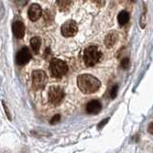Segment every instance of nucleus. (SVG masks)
I'll list each match as a JSON object with an SVG mask.
<instances>
[{
	"label": "nucleus",
	"instance_id": "obj_1",
	"mask_svg": "<svg viewBox=\"0 0 153 153\" xmlns=\"http://www.w3.org/2000/svg\"><path fill=\"white\" fill-rule=\"evenodd\" d=\"M78 86L84 94H93L100 89V81L92 75L84 74L78 76Z\"/></svg>",
	"mask_w": 153,
	"mask_h": 153
},
{
	"label": "nucleus",
	"instance_id": "obj_2",
	"mask_svg": "<svg viewBox=\"0 0 153 153\" xmlns=\"http://www.w3.org/2000/svg\"><path fill=\"white\" fill-rule=\"evenodd\" d=\"M102 52L97 46H88L83 52V61L87 67H92L96 65L102 59Z\"/></svg>",
	"mask_w": 153,
	"mask_h": 153
},
{
	"label": "nucleus",
	"instance_id": "obj_3",
	"mask_svg": "<svg viewBox=\"0 0 153 153\" xmlns=\"http://www.w3.org/2000/svg\"><path fill=\"white\" fill-rule=\"evenodd\" d=\"M50 71L53 76L61 78L68 72V66L63 60L59 59H53L50 62Z\"/></svg>",
	"mask_w": 153,
	"mask_h": 153
},
{
	"label": "nucleus",
	"instance_id": "obj_4",
	"mask_svg": "<svg viewBox=\"0 0 153 153\" xmlns=\"http://www.w3.org/2000/svg\"><path fill=\"white\" fill-rule=\"evenodd\" d=\"M33 79V87L36 90H40L44 88L47 82V76L46 73L42 70H36L33 72L32 75Z\"/></svg>",
	"mask_w": 153,
	"mask_h": 153
},
{
	"label": "nucleus",
	"instance_id": "obj_5",
	"mask_svg": "<svg viewBox=\"0 0 153 153\" xmlns=\"http://www.w3.org/2000/svg\"><path fill=\"white\" fill-rule=\"evenodd\" d=\"M48 98H49L50 102L53 104H59L64 98V91L59 86H52L49 89L48 93Z\"/></svg>",
	"mask_w": 153,
	"mask_h": 153
},
{
	"label": "nucleus",
	"instance_id": "obj_6",
	"mask_svg": "<svg viewBox=\"0 0 153 153\" xmlns=\"http://www.w3.org/2000/svg\"><path fill=\"white\" fill-rule=\"evenodd\" d=\"M61 35L65 37H72L75 36L78 33V25L74 20L66 21L63 25L61 26Z\"/></svg>",
	"mask_w": 153,
	"mask_h": 153
},
{
	"label": "nucleus",
	"instance_id": "obj_7",
	"mask_svg": "<svg viewBox=\"0 0 153 153\" xmlns=\"http://www.w3.org/2000/svg\"><path fill=\"white\" fill-rule=\"evenodd\" d=\"M16 63L18 65H24L29 62V60L31 59V53L29 48L23 47L22 49L17 53L16 55Z\"/></svg>",
	"mask_w": 153,
	"mask_h": 153
},
{
	"label": "nucleus",
	"instance_id": "obj_8",
	"mask_svg": "<svg viewBox=\"0 0 153 153\" xmlns=\"http://www.w3.org/2000/svg\"><path fill=\"white\" fill-rule=\"evenodd\" d=\"M42 14V9L38 4H32L28 10V16L32 21H36Z\"/></svg>",
	"mask_w": 153,
	"mask_h": 153
},
{
	"label": "nucleus",
	"instance_id": "obj_9",
	"mask_svg": "<svg viewBox=\"0 0 153 153\" xmlns=\"http://www.w3.org/2000/svg\"><path fill=\"white\" fill-rule=\"evenodd\" d=\"M100 109H102V104L97 100H93L89 102L86 105V112L88 114H93V115H96L98 114Z\"/></svg>",
	"mask_w": 153,
	"mask_h": 153
},
{
	"label": "nucleus",
	"instance_id": "obj_10",
	"mask_svg": "<svg viewBox=\"0 0 153 153\" xmlns=\"http://www.w3.org/2000/svg\"><path fill=\"white\" fill-rule=\"evenodd\" d=\"M13 33L16 37L22 38L24 36V33H25V26H24L23 22L21 21H16L13 24Z\"/></svg>",
	"mask_w": 153,
	"mask_h": 153
},
{
	"label": "nucleus",
	"instance_id": "obj_11",
	"mask_svg": "<svg viewBox=\"0 0 153 153\" xmlns=\"http://www.w3.org/2000/svg\"><path fill=\"white\" fill-rule=\"evenodd\" d=\"M118 38H119V36H118V33L116 32L109 33L104 38V45L107 48H112L117 43Z\"/></svg>",
	"mask_w": 153,
	"mask_h": 153
},
{
	"label": "nucleus",
	"instance_id": "obj_12",
	"mask_svg": "<svg viewBox=\"0 0 153 153\" xmlns=\"http://www.w3.org/2000/svg\"><path fill=\"white\" fill-rule=\"evenodd\" d=\"M73 4V0H56V5L60 11L66 12L71 8Z\"/></svg>",
	"mask_w": 153,
	"mask_h": 153
},
{
	"label": "nucleus",
	"instance_id": "obj_13",
	"mask_svg": "<svg viewBox=\"0 0 153 153\" xmlns=\"http://www.w3.org/2000/svg\"><path fill=\"white\" fill-rule=\"evenodd\" d=\"M30 44H31V48H32V50L33 51V53L37 54L38 51H39L40 45H41L40 37H38V36L33 37L32 39H31V41H30Z\"/></svg>",
	"mask_w": 153,
	"mask_h": 153
},
{
	"label": "nucleus",
	"instance_id": "obj_14",
	"mask_svg": "<svg viewBox=\"0 0 153 153\" xmlns=\"http://www.w3.org/2000/svg\"><path fill=\"white\" fill-rule=\"evenodd\" d=\"M129 21V13L126 11H122L118 16V22L121 26L126 25Z\"/></svg>",
	"mask_w": 153,
	"mask_h": 153
},
{
	"label": "nucleus",
	"instance_id": "obj_15",
	"mask_svg": "<svg viewBox=\"0 0 153 153\" xmlns=\"http://www.w3.org/2000/svg\"><path fill=\"white\" fill-rule=\"evenodd\" d=\"M146 7H145V4H143V12L142 13V16H141V20H140V25L141 27L143 29V28H146Z\"/></svg>",
	"mask_w": 153,
	"mask_h": 153
},
{
	"label": "nucleus",
	"instance_id": "obj_16",
	"mask_svg": "<svg viewBox=\"0 0 153 153\" xmlns=\"http://www.w3.org/2000/svg\"><path fill=\"white\" fill-rule=\"evenodd\" d=\"M129 59L128 57H124V59H123L122 62H121V66L123 69H128L129 67Z\"/></svg>",
	"mask_w": 153,
	"mask_h": 153
},
{
	"label": "nucleus",
	"instance_id": "obj_17",
	"mask_svg": "<svg viewBox=\"0 0 153 153\" xmlns=\"http://www.w3.org/2000/svg\"><path fill=\"white\" fill-rule=\"evenodd\" d=\"M60 119H61L60 118V115L59 114H56V115H55V116L51 119L50 123L51 124H56V123H59L60 122Z\"/></svg>",
	"mask_w": 153,
	"mask_h": 153
},
{
	"label": "nucleus",
	"instance_id": "obj_18",
	"mask_svg": "<svg viewBox=\"0 0 153 153\" xmlns=\"http://www.w3.org/2000/svg\"><path fill=\"white\" fill-rule=\"evenodd\" d=\"M117 93H118V85L116 84V85H114L113 87H112L111 93H110V96H111V98H112V99L116 98Z\"/></svg>",
	"mask_w": 153,
	"mask_h": 153
},
{
	"label": "nucleus",
	"instance_id": "obj_19",
	"mask_svg": "<svg viewBox=\"0 0 153 153\" xmlns=\"http://www.w3.org/2000/svg\"><path fill=\"white\" fill-rule=\"evenodd\" d=\"M93 2L97 5L98 7H102L105 4V0H93Z\"/></svg>",
	"mask_w": 153,
	"mask_h": 153
},
{
	"label": "nucleus",
	"instance_id": "obj_20",
	"mask_svg": "<svg viewBox=\"0 0 153 153\" xmlns=\"http://www.w3.org/2000/svg\"><path fill=\"white\" fill-rule=\"evenodd\" d=\"M108 121H109V118H107V119H103L102 122H100V123H99V126H98V127H99V129H100V128H102L105 124H106L107 123H108Z\"/></svg>",
	"mask_w": 153,
	"mask_h": 153
},
{
	"label": "nucleus",
	"instance_id": "obj_21",
	"mask_svg": "<svg viewBox=\"0 0 153 153\" xmlns=\"http://www.w3.org/2000/svg\"><path fill=\"white\" fill-rule=\"evenodd\" d=\"M3 105H4L5 111H6V115H7V117L9 118V120H12V116H11V113H10V111H9V109L7 108V106H6V104H5V102H3Z\"/></svg>",
	"mask_w": 153,
	"mask_h": 153
},
{
	"label": "nucleus",
	"instance_id": "obj_22",
	"mask_svg": "<svg viewBox=\"0 0 153 153\" xmlns=\"http://www.w3.org/2000/svg\"><path fill=\"white\" fill-rule=\"evenodd\" d=\"M50 55H51V50H50V48H47V49L45 50L44 57H45V59H48V57L50 56Z\"/></svg>",
	"mask_w": 153,
	"mask_h": 153
},
{
	"label": "nucleus",
	"instance_id": "obj_23",
	"mask_svg": "<svg viewBox=\"0 0 153 153\" xmlns=\"http://www.w3.org/2000/svg\"><path fill=\"white\" fill-rule=\"evenodd\" d=\"M148 132L150 134H153V123H149V126H148Z\"/></svg>",
	"mask_w": 153,
	"mask_h": 153
},
{
	"label": "nucleus",
	"instance_id": "obj_24",
	"mask_svg": "<svg viewBox=\"0 0 153 153\" xmlns=\"http://www.w3.org/2000/svg\"><path fill=\"white\" fill-rule=\"evenodd\" d=\"M131 2H136V0H130Z\"/></svg>",
	"mask_w": 153,
	"mask_h": 153
}]
</instances>
